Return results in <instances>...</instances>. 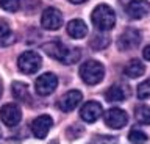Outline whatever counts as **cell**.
<instances>
[{"label":"cell","instance_id":"603a6c76","mask_svg":"<svg viewBox=\"0 0 150 144\" xmlns=\"http://www.w3.org/2000/svg\"><path fill=\"white\" fill-rule=\"evenodd\" d=\"M0 6L8 13H16L21 6V0H0Z\"/></svg>","mask_w":150,"mask_h":144},{"label":"cell","instance_id":"cb8c5ba5","mask_svg":"<svg viewBox=\"0 0 150 144\" xmlns=\"http://www.w3.org/2000/svg\"><path fill=\"white\" fill-rule=\"evenodd\" d=\"M91 144H117V138H112V136H96L92 138Z\"/></svg>","mask_w":150,"mask_h":144},{"label":"cell","instance_id":"277c9868","mask_svg":"<svg viewBox=\"0 0 150 144\" xmlns=\"http://www.w3.org/2000/svg\"><path fill=\"white\" fill-rule=\"evenodd\" d=\"M41 63H42L41 57L36 52H33V50L23 52L21 57H19V61H17L19 69H21L23 74H35L38 69L41 67Z\"/></svg>","mask_w":150,"mask_h":144},{"label":"cell","instance_id":"4fadbf2b","mask_svg":"<svg viewBox=\"0 0 150 144\" xmlns=\"http://www.w3.org/2000/svg\"><path fill=\"white\" fill-rule=\"evenodd\" d=\"M81 99H83L81 92L77 91V89H72V91L66 92V94L59 99L58 106H59V110H63V111H72L80 105Z\"/></svg>","mask_w":150,"mask_h":144},{"label":"cell","instance_id":"4316f807","mask_svg":"<svg viewBox=\"0 0 150 144\" xmlns=\"http://www.w3.org/2000/svg\"><path fill=\"white\" fill-rule=\"evenodd\" d=\"M0 97H2V85H0Z\"/></svg>","mask_w":150,"mask_h":144},{"label":"cell","instance_id":"ac0fdd59","mask_svg":"<svg viewBox=\"0 0 150 144\" xmlns=\"http://www.w3.org/2000/svg\"><path fill=\"white\" fill-rule=\"evenodd\" d=\"M11 92H13V96L21 102H27L28 97H30L28 96L30 94V92H28V86L22 82H14L13 86H11Z\"/></svg>","mask_w":150,"mask_h":144},{"label":"cell","instance_id":"ffe728a7","mask_svg":"<svg viewBox=\"0 0 150 144\" xmlns=\"http://www.w3.org/2000/svg\"><path fill=\"white\" fill-rule=\"evenodd\" d=\"M108 44H110V39H108L103 33H97L91 39V47L94 50H102V49H105Z\"/></svg>","mask_w":150,"mask_h":144},{"label":"cell","instance_id":"44dd1931","mask_svg":"<svg viewBox=\"0 0 150 144\" xmlns=\"http://www.w3.org/2000/svg\"><path fill=\"white\" fill-rule=\"evenodd\" d=\"M128 139L133 144H144V143H147V135H145L142 130H138V128H133L130 132V135H128Z\"/></svg>","mask_w":150,"mask_h":144},{"label":"cell","instance_id":"5b68a950","mask_svg":"<svg viewBox=\"0 0 150 144\" xmlns=\"http://www.w3.org/2000/svg\"><path fill=\"white\" fill-rule=\"evenodd\" d=\"M56 86H58V78H56V75L52 72H45V74H42V75H39L36 80V85H35L36 92L39 96L52 94V92L56 89Z\"/></svg>","mask_w":150,"mask_h":144},{"label":"cell","instance_id":"484cf974","mask_svg":"<svg viewBox=\"0 0 150 144\" xmlns=\"http://www.w3.org/2000/svg\"><path fill=\"white\" fill-rule=\"evenodd\" d=\"M72 3H83V2H88V0H70Z\"/></svg>","mask_w":150,"mask_h":144},{"label":"cell","instance_id":"3957f363","mask_svg":"<svg viewBox=\"0 0 150 144\" xmlns=\"http://www.w3.org/2000/svg\"><path fill=\"white\" fill-rule=\"evenodd\" d=\"M103 75H105L103 64H100L98 61H94V60L83 63L81 67H80V77L88 85H97L98 82H102Z\"/></svg>","mask_w":150,"mask_h":144},{"label":"cell","instance_id":"ba28073f","mask_svg":"<svg viewBox=\"0 0 150 144\" xmlns=\"http://www.w3.org/2000/svg\"><path fill=\"white\" fill-rule=\"evenodd\" d=\"M41 24L45 30H58L63 25V14L56 8H47L42 13Z\"/></svg>","mask_w":150,"mask_h":144},{"label":"cell","instance_id":"7a4b0ae2","mask_svg":"<svg viewBox=\"0 0 150 144\" xmlns=\"http://www.w3.org/2000/svg\"><path fill=\"white\" fill-rule=\"evenodd\" d=\"M91 19H92V24L97 30L108 31L116 25V13L112 11L111 6L102 3V5L96 6V10L92 11Z\"/></svg>","mask_w":150,"mask_h":144},{"label":"cell","instance_id":"5bb4252c","mask_svg":"<svg viewBox=\"0 0 150 144\" xmlns=\"http://www.w3.org/2000/svg\"><path fill=\"white\" fill-rule=\"evenodd\" d=\"M67 35L74 39H81L88 35V25L81 19H74L67 24Z\"/></svg>","mask_w":150,"mask_h":144},{"label":"cell","instance_id":"30bf717a","mask_svg":"<svg viewBox=\"0 0 150 144\" xmlns=\"http://www.w3.org/2000/svg\"><path fill=\"white\" fill-rule=\"evenodd\" d=\"M125 11L131 19H142L144 16L149 14L150 3L147 0H130L128 5L125 8Z\"/></svg>","mask_w":150,"mask_h":144},{"label":"cell","instance_id":"d4e9b609","mask_svg":"<svg viewBox=\"0 0 150 144\" xmlns=\"http://www.w3.org/2000/svg\"><path fill=\"white\" fill-rule=\"evenodd\" d=\"M142 55H144V58L147 60V61H150V45H147V47L144 49V52H142Z\"/></svg>","mask_w":150,"mask_h":144},{"label":"cell","instance_id":"8992f818","mask_svg":"<svg viewBox=\"0 0 150 144\" xmlns=\"http://www.w3.org/2000/svg\"><path fill=\"white\" fill-rule=\"evenodd\" d=\"M139 43H141V33L134 28H128L119 36V39H117V47H119L122 52H128V50H133V49L138 47Z\"/></svg>","mask_w":150,"mask_h":144},{"label":"cell","instance_id":"52a82bcc","mask_svg":"<svg viewBox=\"0 0 150 144\" xmlns=\"http://www.w3.org/2000/svg\"><path fill=\"white\" fill-rule=\"evenodd\" d=\"M0 118L2 122L8 127H16L22 119V111L16 104H6L0 110Z\"/></svg>","mask_w":150,"mask_h":144},{"label":"cell","instance_id":"7c38bea8","mask_svg":"<svg viewBox=\"0 0 150 144\" xmlns=\"http://www.w3.org/2000/svg\"><path fill=\"white\" fill-rule=\"evenodd\" d=\"M52 125H53V121H52L50 116L47 114H42V116H38V118L33 121L31 124V130H33V135H35L36 138H45L47 133H49V130L52 128Z\"/></svg>","mask_w":150,"mask_h":144},{"label":"cell","instance_id":"9a60e30c","mask_svg":"<svg viewBox=\"0 0 150 144\" xmlns=\"http://www.w3.org/2000/svg\"><path fill=\"white\" fill-rule=\"evenodd\" d=\"M144 72H145V67L139 60H131V61H128L124 67V74L130 78H138V77L142 75Z\"/></svg>","mask_w":150,"mask_h":144},{"label":"cell","instance_id":"2e32d148","mask_svg":"<svg viewBox=\"0 0 150 144\" xmlns=\"http://www.w3.org/2000/svg\"><path fill=\"white\" fill-rule=\"evenodd\" d=\"M105 97L108 102H122L127 97V92L122 86L119 85H112L111 88H108L105 92Z\"/></svg>","mask_w":150,"mask_h":144},{"label":"cell","instance_id":"7402d4cb","mask_svg":"<svg viewBox=\"0 0 150 144\" xmlns=\"http://www.w3.org/2000/svg\"><path fill=\"white\" fill-rule=\"evenodd\" d=\"M138 99H141V100H145V99H149L150 97V80H145V82H142L141 85L138 86Z\"/></svg>","mask_w":150,"mask_h":144},{"label":"cell","instance_id":"d6986e66","mask_svg":"<svg viewBox=\"0 0 150 144\" xmlns=\"http://www.w3.org/2000/svg\"><path fill=\"white\" fill-rule=\"evenodd\" d=\"M134 116H136V121H138L139 124L150 125V106L149 105H139V106H136Z\"/></svg>","mask_w":150,"mask_h":144},{"label":"cell","instance_id":"9c48e42d","mask_svg":"<svg viewBox=\"0 0 150 144\" xmlns=\"http://www.w3.org/2000/svg\"><path fill=\"white\" fill-rule=\"evenodd\" d=\"M128 122V114L120 108H110L105 113V124L110 128H122Z\"/></svg>","mask_w":150,"mask_h":144},{"label":"cell","instance_id":"6da1fadb","mask_svg":"<svg viewBox=\"0 0 150 144\" xmlns=\"http://www.w3.org/2000/svg\"><path fill=\"white\" fill-rule=\"evenodd\" d=\"M44 52L47 55H50L52 58H55L56 61L64 63V64H74L77 63L80 57H81V52L78 49H72L67 47L66 44L59 43V41H50V43L44 44Z\"/></svg>","mask_w":150,"mask_h":144},{"label":"cell","instance_id":"8fae6325","mask_svg":"<svg viewBox=\"0 0 150 144\" xmlns=\"http://www.w3.org/2000/svg\"><path fill=\"white\" fill-rule=\"evenodd\" d=\"M80 116L84 122L88 124H92L102 116V105L96 100H91V102H86L81 110H80Z\"/></svg>","mask_w":150,"mask_h":144},{"label":"cell","instance_id":"e0dca14e","mask_svg":"<svg viewBox=\"0 0 150 144\" xmlns=\"http://www.w3.org/2000/svg\"><path fill=\"white\" fill-rule=\"evenodd\" d=\"M14 43V33L9 28V25L5 21H0V45L6 47V45Z\"/></svg>","mask_w":150,"mask_h":144}]
</instances>
